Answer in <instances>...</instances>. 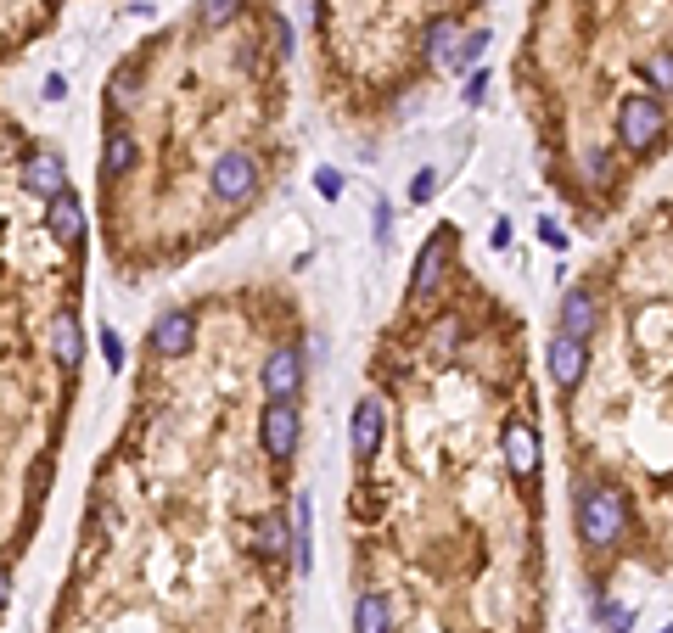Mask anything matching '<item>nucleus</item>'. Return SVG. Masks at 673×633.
Here are the masks:
<instances>
[{"instance_id": "obj_22", "label": "nucleus", "mask_w": 673, "mask_h": 633, "mask_svg": "<svg viewBox=\"0 0 673 633\" xmlns=\"http://www.w3.org/2000/svg\"><path fill=\"white\" fill-rule=\"evenodd\" d=\"M645 85H651V96H668L673 90V45L645 57Z\"/></svg>"}, {"instance_id": "obj_6", "label": "nucleus", "mask_w": 673, "mask_h": 633, "mask_svg": "<svg viewBox=\"0 0 673 633\" xmlns=\"http://www.w3.org/2000/svg\"><path fill=\"white\" fill-rule=\"evenodd\" d=\"M191 342H197V320H191L186 309H174V314H158V320H152L146 348L158 353V359H186Z\"/></svg>"}, {"instance_id": "obj_13", "label": "nucleus", "mask_w": 673, "mask_h": 633, "mask_svg": "<svg viewBox=\"0 0 673 633\" xmlns=\"http://www.w3.org/2000/svg\"><path fill=\"white\" fill-rule=\"evenodd\" d=\"M505 465H511L516 477H533L539 471V437H533V426H522V421L505 426Z\"/></svg>"}, {"instance_id": "obj_14", "label": "nucleus", "mask_w": 673, "mask_h": 633, "mask_svg": "<svg viewBox=\"0 0 673 633\" xmlns=\"http://www.w3.org/2000/svg\"><path fill=\"white\" fill-rule=\"evenodd\" d=\"M135 135L129 129H107V146H101V180L113 185V180H124L129 169H135Z\"/></svg>"}, {"instance_id": "obj_29", "label": "nucleus", "mask_w": 673, "mask_h": 633, "mask_svg": "<svg viewBox=\"0 0 673 633\" xmlns=\"http://www.w3.org/2000/svg\"><path fill=\"white\" fill-rule=\"evenodd\" d=\"M315 191L326 202H337V197H343V174H337V169H315Z\"/></svg>"}, {"instance_id": "obj_28", "label": "nucleus", "mask_w": 673, "mask_h": 633, "mask_svg": "<svg viewBox=\"0 0 673 633\" xmlns=\"http://www.w3.org/2000/svg\"><path fill=\"white\" fill-rule=\"evenodd\" d=\"M438 197V169H416V180H410V202H432Z\"/></svg>"}, {"instance_id": "obj_9", "label": "nucleus", "mask_w": 673, "mask_h": 633, "mask_svg": "<svg viewBox=\"0 0 673 633\" xmlns=\"http://www.w3.org/2000/svg\"><path fill=\"white\" fill-rule=\"evenodd\" d=\"M23 191H34V197H62L68 191V169H62L57 152H29L23 157Z\"/></svg>"}, {"instance_id": "obj_30", "label": "nucleus", "mask_w": 673, "mask_h": 633, "mask_svg": "<svg viewBox=\"0 0 673 633\" xmlns=\"http://www.w3.org/2000/svg\"><path fill=\"white\" fill-rule=\"evenodd\" d=\"M483 96H488V68H472V79H466V107H477Z\"/></svg>"}, {"instance_id": "obj_32", "label": "nucleus", "mask_w": 673, "mask_h": 633, "mask_svg": "<svg viewBox=\"0 0 673 633\" xmlns=\"http://www.w3.org/2000/svg\"><path fill=\"white\" fill-rule=\"evenodd\" d=\"M68 96V79H62V73H51V79H45V101H62Z\"/></svg>"}, {"instance_id": "obj_2", "label": "nucleus", "mask_w": 673, "mask_h": 633, "mask_svg": "<svg viewBox=\"0 0 673 633\" xmlns=\"http://www.w3.org/2000/svg\"><path fill=\"white\" fill-rule=\"evenodd\" d=\"M662 129H668V113H662V96L651 90H634V96L617 101V135L629 152H651L662 141Z\"/></svg>"}, {"instance_id": "obj_5", "label": "nucleus", "mask_w": 673, "mask_h": 633, "mask_svg": "<svg viewBox=\"0 0 673 633\" xmlns=\"http://www.w3.org/2000/svg\"><path fill=\"white\" fill-rule=\"evenodd\" d=\"M449 247H455V230H438V236L427 241L416 253V275H410V297H432L438 286H444V269H449Z\"/></svg>"}, {"instance_id": "obj_3", "label": "nucleus", "mask_w": 673, "mask_h": 633, "mask_svg": "<svg viewBox=\"0 0 673 633\" xmlns=\"http://www.w3.org/2000/svg\"><path fill=\"white\" fill-rule=\"evenodd\" d=\"M208 191H214L219 202H247L258 191V157L242 152V146H236V152H225L214 169H208Z\"/></svg>"}, {"instance_id": "obj_16", "label": "nucleus", "mask_w": 673, "mask_h": 633, "mask_svg": "<svg viewBox=\"0 0 673 633\" xmlns=\"http://www.w3.org/2000/svg\"><path fill=\"white\" fill-rule=\"evenodd\" d=\"M292 561H298V572L309 577V566H315V510H309V493H298V527H292Z\"/></svg>"}, {"instance_id": "obj_33", "label": "nucleus", "mask_w": 673, "mask_h": 633, "mask_svg": "<svg viewBox=\"0 0 673 633\" xmlns=\"http://www.w3.org/2000/svg\"><path fill=\"white\" fill-rule=\"evenodd\" d=\"M488 241H494V253H505V247H511V225H505V219H500V225L488 230Z\"/></svg>"}, {"instance_id": "obj_35", "label": "nucleus", "mask_w": 673, "mask_h": 633, "mask_svg": "<svg viewBox=\"0 0 673 633\" xmlns=\"http://www.w3.org/2000/svg\"><path fill=\"white\" fill-rule=\"evenodd\" d=\"M6 605H12V572L0 566V617H6Z\"/></svg>"}, {"instance_id": "obj_23", "label": "nucleus", "mask_w": 673, "mask_h": 633, "mask_svg": "<svg viewBox=\"0 0 673 633\" xmlns=\"http://www.w3.org/2000/svg\"><path fill=\"white\" fill-rule=\"evenodd\" d=\"M242 6H247V0H197V23H202V29H225Z\"/></svg>"}, {"instance_id": "obj_26", "label": "nucleus", "mask_w": 673, "mask_h": 633, "mask_svg": "<svg viewBox=\"0 0 673 633\" xmlns=\"http://www.w3.org/2000/svg\"><path fill=\"white\" fill-rule=\"evenodd\" d=\"M101 359H107V370H124V337L113 325H101Z\"/></svg>"}, {"instance_id": "obj_19", "label": "nucleus", "mask_w": 673, "mask_h": 633, "mask_svg": "<svg viewBox=\"0 0 673 633\" xmlns=\"http://www.w3.org/2000/svg\"><path fill=\"white\" fill-rule=\"evenodd\" d=\"M483 51H488V29L460 34L455 51H449V62H444V73H472V68H483Z\"/></svg>"}, {"instance_id": "obj_18", "label": "nucleus", "mask_w": 673, "mask_h": 633, "mask_svg": "<svg viewBox=\"0 0 673 633\" xmlns=\"http://www.w3.org/2000/svg\"><path fill=\"white\" fill-rule=\"evenodd\" d=\"M79 353H85V337H79L73 314H57V320H51V359H57V365H79Z\"/></svg>"}, {"instance_id": "obj_4", "label": "nucleus", "mask_w": 673, "mask_h": 633, "mask_svg": "<svg viewBox=\"0 0 673 633\" xmlns=\"http://www.w3.org/2000/svg\"><path fill=\"white\" fill-rule=\"evenodd\" d=\"M258 432H264V454H270V460H292V454H298V437H303L298 404H292V398H270Z\"/></svg>"}, {"instance_id": "obj_27", "label": "nucleus", "mask_w": 673, "mask_h": 633, "mask_svg": "<svg viewBox=\"0 0 673 633\" xmlns=\"http://www.w3.org/2000/svg\"><path fill=\"white\" fill-rule=\"evenodd\" d=\"M270 40H275V51H281V57H292V45H298V34H292V23L281 12H270Z\"/></svg>"}, {"instance_id": "obj_1", "label": "nucleus", "mask_w": 673, "mask_h": 633, "mask_svg": "<svg viewBox=\"0 0 673 633\" xmlns=\"http://www.w3.org/2000/svg\"><path fill=\"white\" fill-rule=\"evenodd\" d=\"M623 527H629L623 493L606 488V482H589V488L578 493V538H584L589 549H612L617 538H623Z\"/></svg>"}, {"instance_id": "obj_15", "label": "nucleus", "mask_w": 673, "mask_h": 633, "mask_svg": "<svg viewBox=\"0 0 673 633\" xmlns=\"http://www.w3.org/2000/svg\"><path fill=\"white\" fill-rule=\"evenodd\" d=\"M253 549L264 555V561H287L292 555V527L281 516H258L253 521Z\"/></svg>"}, {"instance_id": "obj_12", "label": "nucleus", "mask_w": 673, "mask_h": 633, "mask_svg": "<svg viewBox=\"0 0 673 633\" xmlns=\"http://www.w3.org/2000/svg\"><path fill=\"white\" fill-rule=\"evenodd\" d=\"M45 230H51L57 241H68V247H79V236H85V208H79L73 191L51 197V208H45Z\"/></svg>"}, {"instance_id": "obj_17", "label": "nucleus", "mask_w": 673, "mask_h": 633, "mask_svg": "<svg viewBox=\"0 0 673 633\" xmlns=\"http://www.w3.org/2000/svg\"><path fill=\"white\" fill-rule=\"evenodd\" d=\"M354 633H393V605H387V594H359L354 605Z\"/></svg>"}, {"instance_id": "obj_31", "label": "nucleus", "mask_w": 673, "mask_h": 633, "mask_svg": "<svg viewBox=\"0 0 673 633\" xmlns=\"http://www.w3.org/2000/svg\"><path fill=\"white\" fill-rule=\"evenodd\" d=\"M584 169H589V180H606V174H612V163H606L601 146H589V152H584Z\"/></svg>"}, {"instance_id": "obj_25", "label": "nucleus", "mask_w": 673, "mask_h": 633, "mask_svg": "<svg viewBox=\"0 0 673 633\" xmlns=\"http://www.w3.org/2000/svg\"><path fill=\"white\" fill-rule=\"evenodd\" d=\"M371 219H376V230H371V236H376V247L387 253V241H393V202H387V197H376Z\"/></svg>"}, {"instance_id": "obj_20", "label": "nucleus", "mask_w": 673, "mask_h": 633, "mask_svg": "<svg viewBox=\"0 0 673 633\" xmlns=\"http://www.w3.org/2000/svg\"><path fill=\"white\" fill-rule=\"evenodd\" d=\"M455 40H460L455 17H432V23H427V57H432V68H444V62H449Z\"/></svg>"}, {"instance_id": "obj_7", "label": "nucleus", "mask_w": 673, "mask_h": 633, "mask_svg": "<svg viewBox=\"0 0 673 633\" xmlns=\"http://www.w3.org/2000/svg\"><path fill=\"white\" fill-rule=\"evenodd\" d=\"M595 325H601V297L589 292V286L561 292V337L589 342V331H595Z\"/></svg>"}, {"instance_id": "obj_10", "label": "nucleus", "mask_w": 673, "mask_h": 633, "mask_svg": "<svg viewBox=\"0 0 673 633\" xmlns=\"http://www.w3.org/2000/svg\"><path fill=\"white\" fill-rule=\"evenodd\" d=\"M303 387V353L298 348H275L264 359V393L270 398H298Z\"/></svg>"}, {"instance_id": "obj_21", "label": "nucleus", "mask_w": 673, "mask_h": 633, "mask_svg": "<svg viewBox=\"0 0 673 633\" xmlns=\"http://www.w3.org/2000/svg\"><path fill=\"white\" fill-rule=\"evenodd\" d=\"M141 96V62H118L113 85H107V101H118V107H129V101Z\"/></svg>"}, {"instance_id": "obj_8", "label": "nucleus", "mask_w": 673, "mask_h": 633, "mask_svg": "<svg viewBox=\"0 0 673 633\" xmlns=\"http://www.w3.org/2000/svg\"><path fill=\"white\" fill-rule=\"evenodd\" d=\"M584 370H589V348L578 337H550V381H556L561 393H573L578 381H584Z\"/></svg>"}, {"instance_id": "obj_24", "label": "nucleus", "mask_w": 673, "mask_h": 633, "mask_svg": "<svg viewBox=\"0 0 673 633\" xmlns=\"http://www.w3.org/2000/svg\"><path fill=\"white\" fill-rule=\"evenodd\" d=\"M595 617L606 622V633H629L634 628V611H629V605H617V600H606V594L595 600Z\"/></svg>"}, {"instance_id": "obj_11", "label": "nucleus", "mask_w": 673, "mask_h": 633, "mask_svg": "<svg viewBox=\"0 0 673 633\" xmlns=\"http://www.w3.org/2000/svg\"><path fill=\"white\" fill-rule=\"evenodd\" d=\"M382 432H387L382 398H359V404H354V454H359V460L382 454Z\"/></svg>"}, {"instance_id": "obj_34", "label": "nucleus", "mask_w": 673, "mask_h": 633, "mask_svg": "<svg viewBox=\"0 0 673 633\" xmlns=\"http://www.w3.org/2000/svg\"><path fill=\"white\" fill-rule=\"evenodd\" d=\"M539 241H545V247H567V236H561V230L550 225V219H545V225H539Z\"/></svg>"}]
</instances>
